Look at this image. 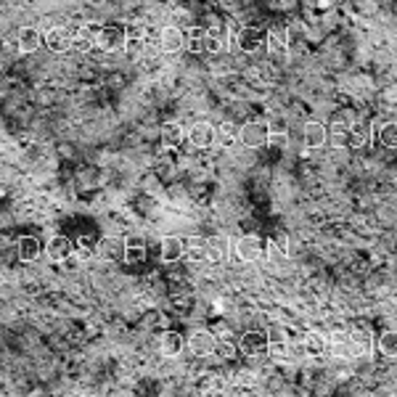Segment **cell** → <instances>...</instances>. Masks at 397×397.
<instances>
[{
  "label": "cell",
  "instance_id": "cell-9",
  "mask_svg": "<svg viewBox=\"0 0 397 397\" xmlns=\"http://www.w3.org/2000/svg\"><path fill=\"white\" fill-rule=\"evenodd\" d=\"M267 355L273 358V360H279V363H283V360H289V337H286V331H281V328H270L267 331Z\"/></svg>",
  "mask_w": 397,
  "mask_h": 397
},
{
  "label": "cell",
  "instance_id": "cell-7",
  "mask_svg": "<svg viewBox=\"0 0 397 397\" xmlns=\"http://www.w3.org/2000/svg\"><path fill=\"white\" fill-rule=\"evenodd\" d=\"M188 350H191L196 358H206V355H215L218 350V339L212 331H193L191 337H188Z\"/></svg>",
  "mask_w": 397,
  "mask_h": 397
},
{
  "label": "cell",
  "instance_id": "cell-16",
  "mask_svg": "<svg viewBox=\"0 0 397 397\" xmlns=\"http://www.w3.org/2000/svg\"><path fill=\"white\" fill-rule=\"evenodd\" d=\"M43 43H45V35L40 30H35V27H24V30H19L16 45H19V51H21V53H35Z\"/></svg>",
  "mask_w": 397,
  "mask_h": 397
},
{
  "label": "cell",
  "instance_id": "cell-8",
  "mask_svg": "<svg viewBox=\"0 0 397 397\" xmlns=\"http://www.w3.org/2000/svg\"><path fill=\"white\" fill-rule=\"evenodd\" d=\"M159 257H162V263H177L180 257H186V238H180V236H164L162 241H159Z\"/></svg>",
  "mask_w": 397,
  "mask_h": 397
},
{
  "label": "cell",
  "instance_id": "cell-3",
  "mask_svg": "<svg viewBox=\"0 0 397 397\" xmlns=\"http://www.w3.org/2000/svg\"><path fill=\"white\" fill-rule=\"evenodd\" d=\"M96 48H101L106 53H114V51H122L127 48V30L122 27H101L98 30V37H96Z\"/></svg>",
  "mask_w": 397,
  "mask_h": 397
},
{
  "label": "cell",
  "instance_id": "cell-24",
  "mask_svg": "<svg viewBox=\"0 0 397 397\" xmlns=\"http://www.w3.org/2000/svg\"><path fill=\"white\" fill-rule=\"evenodd\" d=\"M238 125H233V122H222V125H218V143L220 146H233V143H238Z\"/></svg>",
  "mask_w": 397,
  "mask_h": 397
},
{
  "label": "cell",
  "instance_id": "cell-33",
  "mask_svg": "<svg viewBox=\"0 0 397 397\" xmlns=\"http://www.w3.org/2000/svg\"><path fill=\"white\" fill-rule=\"evenodd\" d=\"M215 355H220V358H236L238 355V344H231V342H218V350H215Z\"/></svg>",
  "mask_w": 397,
  "mask_h": 397
},
{
  "label": "cell",
  "instance_id": "cell-15",
  "mask_svg": "<svg viewBox=\"0 0 397 397\" xmlns=\"http://www.w3.org/2000/svg\"><path fill=\"white\" fill-rule=\"evenodd\" d=\"M159 45H162L164 53H177L186 48V30L180 27H164L159 35Z\"/></svg>",
  "mask_w": 397,
  "mask_h": 397
},
{
  "label": "cell",
  "instance_id": "cell-27",
  "mask_svg": "<svg viewBox=\"0 0 397 397\" xmlns=\"http://www.w3.org/2000/svg\"><path fill=\"white\" fill-rule=\"evenodd\" d=\"M379 353L384 358H397V331H384L379 337Z\"/></svg>",
  "mask_w": 397,
  "mask_h": 397
},
{
  "label": "cell",
  "instance_id": "cell-13",
  "mask_svg": "<svg viewBox=\"0 0 397 397\" xmlns=\"http://www.w3.org/2000/svg\"><path fill=\"white\" fill-rule=\"evenodd\" d=\"M72 32L67 27H51L45 32V48L53 51V53H61V51H69L72 48Z\"/></svg>",
  "mask_w": 397,
  "mask_h": 397
},
{
  "label": "cell",
  "instance_id": "cell-12",
  "mask_svg": "<svg viewBox=\"0 0 397 397\" xmlns=\"http://www.w3.org/2000/svg\"><path fill=\"white\" fill-rule=\"evenodd\" d=\"M231 241L225 238V236H212V238H206V260L215 265H222L228 257H231Z\"/></svg>",
  "mask_w": 397,
  "mask_h": 397
},
{
  "label": "cell",
  "instance_id": "cell-6",
  "mask_svg": "<svg viewBox=\"0 0 397 397\" xmlns=\"http://www.w3.org/2000/svg\"><path fill=\"white\" fill-rule=\"evenodd\" d=\"M77 249V244H74L69 236H51V241L45 244V254L53 260V263H64V260H69Z\"/></svg>",
  "mask_w": 397,
  "mask_h": 397
},
{
  "label": "cell",
  "instance_id": "cell-11",
  "mask_svg": "<svg viewBox=\"0 0 397 397\" xmlns=\"http://www.w3.org/2000/svg\"><path fill=\"white\" fill-rule=\"evenodd\" d=\"M265 43H267V35H265L260 27H244V30H238V48H241L244 53H254V51H260Z\"/></svg>",
  "mask_w": 397,
  "mask_h": 397
},
{
  "label": "cell",
  "instance_id": "cell-23",
  "mask_svg": "<svg viewBox=\"0 0 397 397\" xmlns=\"http://www.w3.org/2000/svg\"><path fill=\"white\" fill-rule=\"evenodd\" d=\"M267 51L270 53H276V56H281V53H286L289 51V35L283 30H273V32H267Z\"/></svg>",
  "mask_w": 397,
  "mask_h": 397
},
{
  "label": "cell",
  "instance_id": "cell-4",
  "mask_svg": "<svg viewBox=\"0 0 397 397\" xmlns=\"http://www.w3.org/2000/svg\"><path fill=\"white\" fill-rule=\"evenodd\" d=\"M188 143L193 148H209L218 143V127L209 122H193L188 127Z\"/></svg>",
  "mask_w": 397,
  "mask_h": 397
},
{
  "label": "cell",
  "instance_id": "cell-34",
  "mask_svg": "<svg viewBox=\"0 0 397 397\" xmlns=\"http://www.w3.org/2000/svg\"><path fill=\"white\" fill-rule=\"evenodd\" d=\"M334 353H337L339 358H355V355H358V347H355L353 342H339L337 347H334Z\"/></svg>",
  "mask_w": 397,
  "mask_h": 397
},
{
  "label": "cell",
  "instance_id": "cell-5",
  "mask_svg": "<svg viewBox=\"0 0 397 397\" xmlns=\"http://www.w3.org/2000/svg\"><path fill=\"white\" fill-rule=\"evenodd\" d=\"M267 334L263 331H247V334H241L238 339V353L247 355V358H257V355H265L267 353Z\"/></svg>",
  "mask_w": 397,
  "mask_h": 397
},
{
  "label": "cell",
  "instance_id": "cell-31",
  "mask_svg": "<svg viewBox=\"0 0 397 397\" xmlns=\"http://www.w3.org/2000/svg\"><path fill=\"white\" fill-rule=\"evenodd\" d=\"M366 143H368V132L360 125L350 127V148H363Z\"/></svg>",
  "mask_w": 397,
  "mask_h": 397
},
{
  "label": "cell",
  "instance_id": "cell-14",
  "mask_svg": "<svg viewBox=\"0 0 397 397\" xmlns=\"http://www.w3.org/2000/svg\"><path fill=\"white\" fill-rule=\"evenodd\" d=\"M98 30H101V27H96V24H85V27L74 30V37H72L74 51H80V53H88V51H93V48H96Z\"/></svg>",
  "mask_w": 397,
  "mask_h": 397
},
{
  "label": "cell",
  "instance_id": "cell-22",
  "mask_svg": "<svg viewBox=\"0 0 397 397\" xmlns=\"http://www.w3.org/2000/svg\"><path fill=\"white\" fill-rule=\"evenodd\" d=\"M186 260H191V263H204L206 260V238H202V236H191V238H186Z\"/></svg>",
  "mask_w": 397,
  "mask_h": 397
},
{
  "label": "cell",
  "instance_id": "cell-32",
  "mask_svg": "<svg viewBox=\"0 0 397 397\" xmlns=\"http://www.w3.org/2000/svg\"><path fill=\"white\" fill-rule=\"evenodd\" d=\"M328 141L339 148H350V127H337V130L331 132V138H328Z\"/></svg>",
  "mask_w": 397,
  "mask_h": 397
},
{
  "label": "cell",
  "instance_id": "cell-18",
  "mask_svg": "<svg viewBox=\"0 0 397 397\" xmlns=\"http://www.w3.org/2000/svg\"><path fill=\"white\" fill-rule=\"evenodd\" d=\"M16 249H19V260H21V263H35V260L43 254L45 247L35 236H24V238H19Z\"/></svg>",
  "mask_w": 397,
  "mask_h": 397
},
{
  "label": "cell",
  "instance_id": "cell-30",
  "mask_svg": "<svg viewBox=\"0 0 397 397\" xmlns=\"http://www.w3.org/2000/svg\"><path fill=\"white\" fill-rule=\"evenodd\" d=\"M267 130H270V138H283L289 132V122L283 117H270L267 119Z\"/></svg>",
  "mask_w": 397,
  "mask_h": 397
},
{
  "label": "cell",
  "instance_id": "cell-17",
  "mask_svg": "<svg viewBox=\"0 0 397 397\" xmlns=\"http://www.w3.org/2000/svg\"><path fill=\"white\" fill-rule=\"evenodd\" d=\"M159 135H162V143L167 148H177L183 141H188V130L180 122H164Z\"/></svg>",
  "mask_w": 397,
  "mask_h": 397
},
{
  "label": "cell",
  "instance_id": "cell-2",
  "mask_svg": "<svg viewBox=\"0 0 397 397\" xmlns=\"http://www.w3.org/2000/svg\"><path fill=\"white\" fill-rule=\"evenodd\" d=\"M263 249H265L263 238L254 233L238 236L233 241V252L241 263H254V260H260V257H263Z\"/></svg>",
  "mask_w": 397,
  "mask_h": 397
},
{
  "label": "cell",
  "instance_id": "cell-21",
  "mask_svg": "<svg viewBox=\"0 0 397 397\" xmlns=\"http://www.w3.org/2000/svg\"><path fill=\"white\" fill-rule=\"evenodd\" d=\"M146 254H148V249L141 238H127V241H125V254H122V257H125V263L141 265L143 260H146Z\"/></svg>",
  "mask_w": 397,
  "mask_h": 397
},
{
  "label": "cell",
  "instance_id": "cell-28",
  "mask_svg": "<svg viewBox=\"0 0 397 397\" xmlns=\"http://www.w3.org/2000/svg\"><path fill=\"white\" fill-rule=\"evenodd\" d=\"M204 51H206V53H222V51H225V32H220V30L206 32Z\"/></svg>",
  "mask_w": 397,
  "mask_h": 397
},
{
  "label": "cell",
  "instance_id": "cell-20",
  "mask_svg": "<svg viewBox=\"0 0 397 397\" xmlns=\"http://www.w3.org/2000/svg\"><path fill=\"white\" fill-rule=\"evenodd\" d=\"M328 347H326V339L318 334V331H308L305 337H302V353L308 355V358H321Z\"/></svg>",
  "mask_w": 397,
  "mask_h": 397
},
{
  "label": "cell",
  "instance_id": "cell-25",
  "mask_svg": "<svg viewBox=\"0 0 397 397\" xmlns=\"http://www.w3.org/2000/svg\"><path fill=\"white\" fill-rule=\"evenodd\" d=\"M206 45V32L199 30V27H191V30H186V48L191 51V53H202Z\"/></svg>",
  "mask_w": 397,
  "mask_h": 397
},
{
  "label": "cell",
  "instance_id": "cell-29",
  "mask_svg": "<svg viewBox=\"0 0 397 397\" xmlns=\"http://www.w3.org/2000/svg\"><path fill=\"white\" fill-rule=\"evenodd\" d=\"M93 254H96V247L90 244V238H80V241H77V249H74V260L88 263Z\"/></svg>",
  "mask_w": 397,
  "mask_h": 397
},
{
  "label": "cell",
  "instance_id": "cell-1",
  "mask_svg": "<svg viewBox=\"0 0 397 397\" xmlns=\"http://www.w3.org/2000/svg\"><path fill=\"white\" fill-rule=\"evenodd\" d=\"M238 143L244 148H263L270 143V130H267V122H244L241 130H238Z\"/></svg>",
  "mask_w": 397,
  "mask_h": 397
},
{
  "label": "cell",
  "instance_id": "cell-19",
  "mask_svg": "<svg viewBox=\"0 0 397 397\" xmlns=\"http://www.w3.org/2000/svg\"><path fill=\"white\" fill-rule=\"evenodd\" d=\"M186 339L180 337V334H175V331H164L162 334V342H159V353L164 355V358H177V355L186 350Z\"/></svg>",
  "mask_w": 397,
  "mask_h": 397
},
{
  "label": "cell",
  "instance_id": "cell-10",
  "mask_svg": "<svg viewBox=\"0 0 397 397\" xmlns=\"http://www.w3.org/2000/svg\"><path fill=\"white\" fill-rule=\"evenodd\" d=\"M328 138H331V135H328L324 122H308L305 130H302V143H305V148H310V151L324 148Z\"/></svg>",
  "mask_w": 397,
  "mask_h": 397
},
{
  "label": "cell",
  "instance_id": "cell-26",
  "mask_svg": "<svg viewBox=\"0 0 397 397\" xmlns=\"http://www.w3.org/2000/svg\"><path fill=\"white\" fill-rule=\"evenodd\" d=\"M379 143L384 148H397V122H384L379 127Z\"/></svg>",
  "mask_w": 397,
  "mask_h": 397
}]
</instances>
